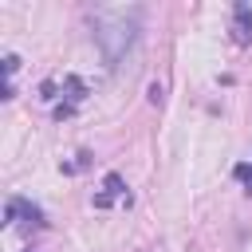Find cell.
<instances>
[{
  "instance_id": "1",
  "label": "cell",
  "mask_w": 252,
  "mask_h": 252,
  "mask_svg": "<svg viewBox=\"0 0 252 252\" xmlns=\"http://www.w3.org/2000/svg\"><path fill=\"white\" fill-rule=\"evenodd\" d=\"M4 217H8V224H12V228H43V224H47V220H43V209H39V205H32L28 197H8Z\"/></svg>"
},
{
  "instance_id": "2",
  "label": "cell",
  "mask_w": 252,
  "mask_h": 252,
  "mask_svg": "<svg viewBox=\"0 0 252 252\" xmlns=\"http://www.w3.org/2000/svg\"><path fill=\"white\" fill-rule=\"evenodd\" d=\"M114 201H130V189L122 181V173H106L102 177V189L94 193V209H110Z\"/></svg>"
},
{
  "instance_id": "3",
  "label": "cell",
  "mask_w": 252,
  "mask_h": 252,
  "mask_svg": "<svg viewBox=\"0 0 252 252\" xmlns=\"http://www.w3.org/2000/svg\"><path fill=\"white\" fill-rule=\"evenodd\" d=\"M232 39L236 43H252V8L248 4L232 8Z\"/></svg>"
},
{
  "instance_id": "4",
  "label": "cell",
  "mask_w": 252,
  "mask_h": 252,
  "mask_svg": "<svg viewBox=\"0 0 252 252\" xmlns=\"http://www.w3.org/2000/svg\"><path fill=\"white\" fill-rule=\"evenodd\" d=\"M87 161H91V154H75V161H67L63 169L67 173H79V169H87Z\"/></svg>"
},
{
  "instance_id": "5",
  "label": "cell",
  "mask_w": 252,
  "mask_h": 252,
  "mask_svg": "<svg viewBox=\"0 0 252 252\" xmlns=\"http://www.w3.org/2000/svg\"><path fill=\"white\" fill-rule=\"evenodd\" d=\"M236 177H240V181L248 185V193H252V165H248V161H240V165H236Z\"/></svg>"
}]
</instances>
